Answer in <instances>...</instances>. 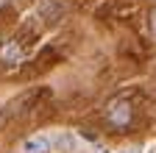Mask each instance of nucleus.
<instances>
[{"label":"nucleus","mask_w":156,"mask_h":153,"mask_svg":"<svg viewBox=\"0 0 156 153\" xmlns=\"http://www.w3.org/2000/svg\"><path fill=\"white\" fill-rule=\"evenodd\" d=\"M106 120L114 128H128L131 125V103L126 98H117L106 106Z\"/></svg>","instance_id":"nucleus-1"},{"label":"nucleus","mask_w":156,"mask_h":153,"mask_svg":"<svg viewBox=\"0 0 156 153\" xmlns=\"http://www.w3.org/2000/svg\"><path fill=\"white\" fill-rule=\"evenodd\" d=\"M23 150L25 153H50V142L45 137H31L23 142Z\"/></svg>","instance_id":"nucleus-2"},{"label":"nucleus","mask_w":156,"mask_h":153,"mask_svg":"<svg viewBox=\"0 0 156 153\" xmlns=\"http://www.w3.org/2000/svg\"><path fill=\"white\" fill-rule=\"evenodd\" d=\"M0 59H3V61H20V59H23V53H20V47L14 42H6L3 50H0Z\"/></svg>","instance_id":"nucleus-3"},{"label":"nucleus","mask_w":156,"mask_h":153,"mask_svg":"<svg viewBox=\"0 0 156 153\" xmlns=\"http://www.w3.org/2000/svg\"><path fill=\"white\" fill-rule=\"evenodd\" d=\"M148 25H151V33H153V39H156V9H153L151 17H148Z\"/></svg>","instance_id":"nucleus-4"}]
</instances>
